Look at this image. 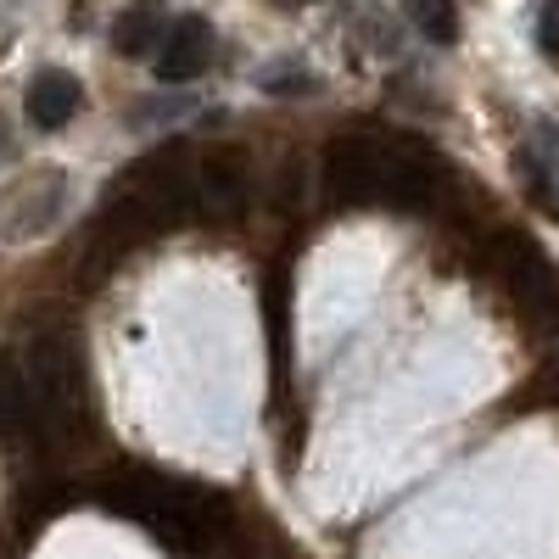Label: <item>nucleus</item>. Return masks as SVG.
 Returning a JSON list of instances; mask_svg holds the SVG:
<instances>
[{"mask_svg":"<svg viewBox=\"0 0 559 559\" xmlns=\"http://www.w3.org/2000/svg\"><path fill=\"white\" fill-rule=\"evenodd\" d=\"M79 102H84L79 79H73V73H62V68H45V73H34V84H28L23 112H28V123H34V129H62V123H73Z\"/></svg>","mask_w":559,"mask_h":559,"instance_id":"obj_5","label":"nucleus"},{"mask_svg":"<svg viewBox=\"0 0 559 559\" xmlns=\"http://www.w3.org/2000/svg\"><path fill=\"white\" fill-rule=\"evenodd\" d=\"M386 163H392L386 146H376V140H364V134H342V140H331V152H324V191H331L336 207L381 202Z\"/></svg>","mask_w":559,"mask_h":559,"instance_id":"obj_3","label":"nucleus"},{"mask_svg":"<svg viewBox=\"0 0 559 559\" xmlns=\"http://www.w3.org/2000/svg\"><path fill=\"white\" fill-rule=\"evenodd\" d=\"M414 17H419V28H426L431 39L453 45V34H459V17H453L448 7H414Z\"/></svg>","mask_w":559,"mask_h":559,"instance_id":"obj_9","label":"nucleus"},{"mask_svg":"<svg viewBox=\"0 0 559 559\" xmlns=\"http://www.w3.org/2000/svg\"><path fill=\"white\" fill-rule=\"evenodd\" d=\"M537 45H543L548 62H559V7H543L537 12Z\"/></svg>","mask_w":559,"mask_h":559,"instance_id":"obj_10","label":"nucleus"},{"mask_svg":"<svg viewBox=\"0 0 559 559\" xmlns=\"http://www.w3.org/2000/svg\"><path fill=\"white\" fill-rule=\"evenodd\" d=\"M492 258H498V274L503 286L515 292V302L537 319V324H559V269L548 263V252H537L526 236H498L492 241Z\"/></svg>","mask_w":559,"mask_h":559,"instance_id":"obj_2","label":"nucleus"},{"mask_svg":"<svg viewBox=\"0 0 559 559\" xmlns=\"http://www.w3.org/2000/svg\"><path fill=\"white\" fill-rule=\"evenodd\" d=\"M28 397L39 408V419L73 414L84 397V353L68 331H45L28 347Z\"/></svg>","mask_w":559,"mask_h":559,"instance_id":"obj_1","label":"nucleus"},{"mask_svg":"<svg viewBox=\"0 0 559 559\" xmlns=\"http://www.w3.org/2000/svg\"><path fill=\"white\" fill-rule=\"evenodd\" d=\"M247 152H236V146H213L207 157H202V185L213 191V202H229V207H241L247 202Z\"/></svg>","mask_w":559,"mask_h":559,"instance_id":"obj_6","label":"nucleus"},{"mask_svg":"<svg viewBox=\"0 0 559 559\" xmlns=\"http://www.w3.org/2000/svg\"><path fill=\"white\" fill-rule=\"evenodd\" d=\"M207 62H213V28H207L202 17L168 23L163 51H157V79H163V84H191V79L207 73Z\"/></svg>","mask_w":559,"mask_h":559,"instance_id":"obj_4","label":"nucleus"},{"mask_svg":"<svg viewBox=\"0 0 559 559\" xmlns=\"http://www.w3.org/2000/svg\"><path fill=\"white\" fill-rule=\"evenodd\" d=\"M163 17L157 12H123L118 23H112V39H118V51L123 57H146L152 45H163Z\"/></svg>","mask_w":559,"mask_h":559,"instance_id":"obj_7","label":"nucleus"},{"mask_svg":"<svg viewBox=\"0 0 559 559\" xmlns=\"http://www.w3.org/2000/svg\"><path fill=\"white\" fill-rule=\"evenodd\" d=\"M521 174H526V191H532V202H537V207H548V213H559V191H554L548 168H543L537 157H521Z\"/></svg>","mask_w":559,"mask_h":559,"instance_id":"obj_8","label":"nucleus"}]
</instances>
